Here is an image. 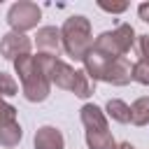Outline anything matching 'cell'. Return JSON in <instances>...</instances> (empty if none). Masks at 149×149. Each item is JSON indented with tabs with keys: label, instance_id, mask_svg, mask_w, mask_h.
Segmentation results:
<instances>
[{
	"label": "cell",
	"instance_id": "cell-12",
	"mask_svg": "<svg viewBox=\"0 0 149 149\" xmlns=\"http://www.w3.org/2000/svg\"><path fill=\"white\" fill-rule=\"evenodd\" d=\"M95 88V81L88 77L86 70H77V77H74V86H72V93L79 95V98H88Z\"/></svg>",
	"mask_w": 149,
	"mask_h": 149
},
{
	"label": "cell",
	"instance_id": "cell-22",
	"mask_svg": "<svg viewBox=\"0 0 149 149\" xmlns=\"http://www.w3.org/2000/svg\"><path fill=\"white\" fill-rule=\"evenodd\" d=\"M116 149H135V147H133V144H128V142H123V144H119Z\"/></svg>",
	"mask_w": 149,
	"mask_h": 149
},
{
	"label": "cell",
	"instance_id": "cell-6",
	"mask_svg": "<svg viewBox=\"0 0 149 149\" xmlns=\"http://www.w3.org/2000/svg\"><path fill=\"white\" fill-rule=\"evenodd\" d=\"M40 58H42V65H44V70H47L49 81H54L58 88L72 91L77 70H72L68 63H63L61 58H56V56H51V54H40Z\"/></svg>",
	"mask_w": 149,
	"mask_h": 149
},
{
	"label": "cell",
	"instance_id": "cell-20",
	"mask_svg": "<svg viewBox=\"0 0 149 149\" xmlns=\"http://www.w3.org/2000/svg\"><path fill=\"white\" fill-rule=\"evenodd\" d=\"M140 56L144 63H149V35H140Z\"/></svg>",
	"mask_w": 149,
	"mask_h": 149
},
{
	"label": "cell",
	"instance_id": "cell-4",
	"mask_svg": "<svg viewBox=\"0 0 149 149\" xmlns=\"http://www.w3.org/2000/svg\"><path fill=\"white\" fill-rule=\"evenodd\" d=\"M133 35H135L133 28H130L128 23H121L119 28L98 35V40L93 42V51L100 54V56H105V58H121V56L130 49Z\"/></svg>",
	"mask_w": 149,
	"mask_h": 149
},
{
	"label": "cell",
	"instance_id": "cell-17",
	"mask_svg": "<svg viewBox=\"0 0 149 149\" xmlns=\"http://www.w3.org/2000/svg\"><path fill=\"white\" fill-rule=\"evenodd\" d=\"M133 79L140 81V84H149V63L140 61L133 65Z\"/></svg>",
	"mask_w": 149,
	"mask_h": 149
},
{
	"label": "cell",
	"instance_id": "cell-7",
	"mask_svg": "<svg viewBox=\"0 0 149 149\" xmlns=\"http://www.w3.org/2000/svg\"><path fill=\"white\" fill-rule=\"evenodd\" d=\"M0 54L5 58H21V56H28L30 54V40L23 35V33H7L2 40H0Z\"/></svg>",
	"mask_w": 149,
	"mask_h": 149
},
{
	"label": "cell",
	"instance_id": "cell-21",
	"mask_svg": "<svg viewBox=\"0 0 149 149\" xmlns=\"http://www.w3.org/2000/svg\"><path fill=\"white\" fill-rule=\"evenodd\" d=\"M137 12H140V19L149 23V2H142V5L137 7Z\"/></svg>",
	"mask_w": 149,
	"mask_h": 149
},
{
	"label": "cell",
	"instance_id": "cell-9",
	"mask_svg": "<svg viewBox=\"0 0 149 149\" xmlns=\"http://www.w3.org/2000/svg\"><path fill=\"white\" fill-rule=\"evenodd\" d=\"M35 149H63V135L54 126H42L35 133Z\"/></svg>",
	"mask_w": 149,
	"mask_h": 149
},
{
	"label": "cell",
	"instance_id": "cell-5",
	"mask_svg": "<svg viewBox=\"0 0 149 149\" xmlns=\"http://www.w3.org/2000/svg\"><path fill=\"white\" fill-rule=\"evenodd\" d=\"M42 12L35 2H14L9 7V14H7V23L12 26L14 33H23V30H30L37 26Z\"/></svg>",
	"mask_w": 149,
	"mask_h": 149
},
{
	"label": "cell",
	"instance_id": "cell-1",
	"mask_svg": "<svg viewBox=\"0 0 149 149\" xmlns=\"http://www.w3.org/2000/svg\"><path fill=\"white\" fill-rule=\"evenodd\" d=\"M14 68H16V74L23 84V95L30 100V102H40L49 95V77H47V70L42 65V58L40 54L37 56H21L14 61Z\"/></svg>",
	"mask_w": 149,
	"mask_h": 149
},
{
	"label": "cell",
	"instance_id": "cell-14",
	"mask_svg": "<svg viewBox=\"0 0 149 149\" xmlns=\"http://www.w3.org/2000/svg\"><path fill=\"white\" fill-rule=\"evenodd\" d=\"M86 144L91 149H116L114 144V137L109 130H102V133H86Z\"/></svg>",
	"mask_w": 149,
	"mask_h": 149
},
{
	"label": "cell",
	"instance_id": "cell-3",
	"mask_svg": "<svg viewBox=\"0 0 149 149\" xmlns=\"http://www.w3.org/2000/svg\"><path fill=\"white\" fill-rule=\"evenodd\" d=\"M61 40H63L68 56H72L74 61H84L88 56V51L93 49L88 19L86 16H70L61 28Z\"/></svg>",
	"mask_w": 149,
	"mask_h": 149
},
{
	"label": "cell",
	"instance_id": "cell-19",
	"mask_svg": "<svg viewBox=\"0 0 149 149\" xmlns=\"http://www.w3.org/2000/svg\"><path fill=\"white\" fill-rule=\"evenodd\" d=\"M98 7L100 9H105V12H112V14H121V12H126L128 9V5L126 2H98Z\"/></svg>",
	"mask_w": 149,
	"mask_h": 149
},
{
	"label": "cell",
	"instance_id": "cell-18",
	"mask_svg": "<svg viewBox=\"0 0 149 149\" xmlns=\"http://www.w3.org/2000/svg\"><path fill=\"white\" fill-rule=\"evenodd\" d=\"M14 116H16V109H14L12 105H7V102L0 98V126H2V123L14 121Z\"/></svg>",
	"mask_w": 149,
	"mask_h": 149
},
{
	"label": "cell",
	"instance_id": "cell-8",
	"mask_svg": "<svg viewBox=\"0 0 149 149\" xmlns=\"http://www.w3.org/2000/svg\"><path fill=\"white\" fill-rule=\"evenodd\" d=\"M81 123L86 126V133H102L107 130V119L95 105H84L81 107Z\"/></svg>",
	"mask_w": 149,
	"mask_h": 149
},
{
	"label": "cell",
	"instance_id": "cell-10",
	"mask_svg": "<svg viewBox=\"0 0 149 149\" xmlns=\"http://www.w3.org/2000/svg\"><path fill=\"white\" fill-rule=\"evenodd\" d=\"M37 47L44 49L47 54L49 51H58L61 47V30H56L54 26H44L37 30Z\"/></svg>",
	"mask_w": 149,
	"mask_h": 149
},
{
	"label": "cell",
	"instance_id": "cell-13",
	"mask_svg": "<svg viewBox=\"0 0 149 149\" xmlns=\"http://www.w3.org/2000/svg\"><path fill=\"white\" fill-rule=\"evenodd\" d=\"M130 121L135 126H147L149 123V98H140L130 105Z\"/></svg>",
	"mask_w": 149,
	"mask_h": 149
},
{
	"label": "cell",
	"instance_id": "cell-15",
	"mask_svg": "<svg viewBox=\"0 0 149 149\" xmlns=\"http://www.w3.org/2000/svg\"><path fill=\"white\" fill-rule=\"evenodd\" d=\"M107 114L119 123H128L130 121V107L123 100H109L107 102Z\"/></svg>",
	"mask_w": 149,
	"mask_h": 149
},
{
	"label": "cell",
	"instance_id": "cell-16",
	"mask_svg": "<svg viewBox=\"0 0 149 149\" xmlns=\"http://www.w3.org/2000/svg\"><path fill=\"white\" fill-rule=\"evenodd\" d=\"M0 93L2 95H16V81L7 72H0Z\"/></svg>",
	"mask_w": 149,
	"mask_h": 149
},
{
	"label": "cell",
	"instance_id": "cell-2",
	"mask_svg": "<svg viewBox=\"0 0 149 149\" xmlns=\"http://www.w3.org/2000/svg\"><path fill=\"white\" fill-rule=\"evenodd\" d=\"M84 65H86V72H88V77L93 81L102 79V81L123 86V84H128L133 79V68L123 56L121 58H105V56H100V54H95L91 49L88 56L84 58Z\"/></svg>",
	"mask_w": 149,
	"mask_h": 149
},
{
	"label": "cell",
	"instance_id": "cell-11",
	"mask_svg": "<svg viewBox=\"0 0 149 149\" xmlns=\"http://www.w3.org/2000/svg\"><path fill=\"white\" fill-rule=\"evenodd\" d=\"M21 126L16 121H9V123H2L0 126V144L2 147H16L19 140H21Z\"/></svg>",
	"mask_w": 149,
	"mask_h": 149
}]
</instances>
